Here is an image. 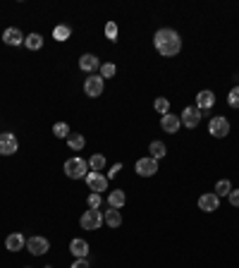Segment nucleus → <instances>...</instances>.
Returning <instances> with one entry per match:
<instances>
[{
	"label": "nucleus",
	"instance_id": "nucleus-1",
	"mask_svg": "<svg viewBox=\"0 0 239 268\" xmlns=\"http://www.w3.org/2000/svg\"><path fill=\"white\" fill-rule=\"evenodd\" d=\"M153 46L163 58H172L182 50V36L175 29H158L153 36Z\"/></svg>",
	"mask_w": 239,
	"mask_h": 268
},
{
	"label": "nucleus",
	"instance_id": "nucleus-2",
	"mask_svg": "<svg viewBox=\"0 0 239 268\" xmlns=\"http://www.w3.org/2000/svg\"><path fill=\"white\" fill-rule=\"evenodd\" d=\"M65 175L70 177V180H82V177L89 175V163L79 156L67 158L65 160Z\"/></svg>",
	"mask_w": 239,
	"mask_h": 268
},
{
	"label": "nucleus",
	"instance_id": "nucleus-3",
	"mask_svg": "<svg viewBox=\"0 0 239 268\" xmlns=\"http://www.w3.org/2000/svg\"><path fill=\"white\" fill-rule=\"evenodd\" d=\"M79 225H82L84 230H101L103 225V213L101 208H89V211L82 213V218H79Z\"/></svg>",
	"mask_w": 239,
	"mask_h": 268
},
{
	"label": "nucleus",
	"instance_id": "nucleus-4",
	"mask_svg": "<svg viewBox=\"0 0 239 268\" xmlns=\"http://www.w3.org/2000/svg\"><path fill=\"white\" fill-rule=\"evenodd\" d=\"M103 91H105V79L101 74H91L84 79V93L89 98H98V96H103Z\"/></svg>",
	"mask_w": 239,
	"mask_h": 268
},
{
	"label": "nucleus",
	"instance_id": "nucleus-5",
	"mask_svg": "<svg viewBox=\"0 0 239 268\" xmlns=\"http://www.w3.org/2000/svg\"><path fill=\"white\" fill-rule=\"evenodd\" d=\"M208 132H211L215 139H222L230 134V120L222 118V115H215L211 122H208Z\"/></svg>",
	"mask_w": 239,
	"mask_h": 268
},
{
	"label": "nucleus",
	"instance_id": "nucleus-6",
	"mask_svg": "<svg viewBox=\"0 0 239 268\" xmlns=\"http://www.w3.org/2000/svg\"><path fill=\"white\" fill-rule=\"evenodd\" d=\"M27 249H29V254H34V256H43V254H48V249H50V242H48L46 237H41V235H34V237L27 240Z\"/></svg>",
	"mask_w": 239,
	"mask_h": 268
},
{
	"label": "nucleus",
	"instance_id": "nucleus-7",
	"mask_svg": "<svg viewBox=\"0 0 239 268\" xmlns=\"http://www.w3.org/2000/svg\"><path fill=\"white\" fill-rule=\"evenodd\" d=\"M182 125L187 127V130H196L199 127V122H201V111L196 108V105H187L182 111Z\"/></svg>",
	"mask_w": 239,
	"mask_h": 268
},
{
	"label": "nucleus",
	"instance_id": "nucleus-8",
	"mask_svg": "<svg viewBox=\"0 0 239 268\" xmlns=\"http://www.w3.org/2000/svg\"><path fill=\"white\" fill-rule=\"evenodd\" d=\"M17 148H19V141L12 132H3L0 134V156H12V153H17Z\"/></svg>",
	"mask_w": 239,
	"mask_h": 268
},
{
	"label": "nucleus",
	"instance_id": "nucleus-9",
	"mask_svg": "<svg viewBox=\"0 0 239 268\" xmlns=\"http://www.w3.org/2000/svg\"><path fill=\"white\" fill-rule=\"evenodd\" d=\"M137 173L141 177H153L158 173V160L156 158H151V156H146V158H139L137 160Z\"/></svg>",
	"mask_w": 239,
	"mask_h": 268
},
{
	"label": "nucleus",
	"instance_id": "nucleus-10",
	"mask_svg": "<svg viewBox=\"0 0 239 268\" xmlns=\"http://www.w3.org/2000/svg\"><path fill=\"white\" fill-rule=\"evenodd\" d=\"M86 185H89V189H91L93 194H101V192L108 189V177L103 175V173H89L86 175Z\"/></svg>",
	"mask_w": 239,
	"mask_h": 268
},
{
	"label": "nucleus",
	"instance_id": "nucleus-11",
	"mask_svg": "<svg viewBox=\"0 0 239 268\" xmlns=\"http://www.w3.org/2000/svg\"><path fill=\"white\" fill-rule=\"evenodd\" d=\"M199 208L203 213H213L220 208V199L215 196V192H208V194H201L199 196Z\"/></svg>",
	"mask_w": 239,
	"mask_h": 268
},
{
	"label": "nucleus",
	"instance_id": "nucleus-12",
	"mask_svg": "<svg viewBox=\"0 0 239 268\" xmlns=\"http://www.w3.org/2000/svg\"><path fill=\"white\" fill-rule=\"evenodd\" d=\"M98 67H101V60L93 56V53H84V56L79 58V70H82V72L93 74Z\"/></svg>",
	"mask_w": 239,
	"mask_h": 268
},
{
	"label": "nucleus",
	"instance_id": "nucleus-13",
	"mask_svg": "<svg viewBox=\"0 0 239 268\" xmlns=\"http://www.w3.org/2000/svg\"><path fill=\"white\" fill-rule=\"evenodd\" d=\"M160 127H163L167 134H177V132H180V127H182V120H180L177 115H172V113H167V115H163V118H160Z\"/></svg>",
	"mask_w": 239,
	"mask_h": 268
},
{
	"label": "nucleus",
	"instance_id": "nucleus-14",
	"mask_svg": "<svg viewBox=\"0 0 239 268\" xmlns=\"http://www.w3.org/2000/svg\"><path fill=\"white\" fill-rule=\"evenodd\" d=\"M213 105H215V93L208 91V89L199 91V96H196V108H199V111H211Z\"/></svg>",
	"mask_w": 239,
	"mask_h": 268
},
{
	"label": "nucleus",
	"instance_id": "nucleus-15",
	"mask_svg": "<svg viewBox=\"0 0 239 268\" xmlns=\"http://www.w3.org/2000/svg\"><path fill=\"white\" fill-rule=\"evenodd\" d=\"M27 247V240H24V235H19V232H12L5 237V249L8 251H22Z\"/></svg>",
	"mask_w": 239,
	"mask_h": 268
},
{
	"label": "nucleus",
	"instance_id": "nucleus-16",
	"mask_svg": "<svg viewBox=\"0 0 239 268\" xmlns=\"http://www.w3.org/2000/svg\"><path fill=\"white\" fill-rule=\"evenodd\" d=\"M24 38H27V36H24L19 29H15V27H10V29L3 31V41H5L8 46H22V43H24Z\"/></svg>",
	"mask_w": 239,
	"mask_h": 268
},
{
	"label": "nucleus",
	"instance_id": "nucleus-17",
	"mask_svg": "<svg viewBox=\"0 0 239 268\" xmlns=\"http://www.w3.org/2000/svg\"><path fill=\"white\" fill-rule=\"evenodd\" d=\"M70 251H72L77 259H86V256H89V242L77 237V240L70 242Z\"/></svg>",
	"mask_w": 239,
	"mask_h": 268
},
{
	"label": "nucleus",
	"instance_id": "nucleus-18",
	"mask_svg": "<svg viewBox=\"0 0 239 268\" xmlns=\"http://www.w3.org/2000/svg\"><path fill=\"white\" fill-rule=\"evenodd\" d=\"M103 223L108 225V228H119L122 225V213H119V208H108V211L103 213Z\"/></svg>",
	"mask_w": 239,
	"mask_h": 268
},
{
	"label": "nucleus",
	"instance_id": "nucleus-19",
	"mask_svg": "<svg viewBox=\"0 0 239 268\" xmlns=\"http://www.w3.org/2000/svg\"><path fill=\"white\" fill-rule=\"evenodd\" d=\"M108 203H110L112 208H122V206L127 203V194H125L122 189H115V192L108 194Z\"/></svg>",
	"mask_w": 239,
	"mask_h": 268
},
{
	"label": "nucleus",
	"instance_id": "nucleus-20",
	"mask_svg": "<svg viewBox=\"0 0 239 268\" xmlns=\"http://www.w3.org/2000/svg\"><path fill=\"white\" fill-rule=\"evenodd\" d=\"M148 153H151V158H156V160H160V158L167 153V148L163 141H151V146H148Z\"/></svg>",
	"mask_w": 239,
	"mask_h": 268
},
{
	"label": "nucleus",
	"instance_id": "nucleus-21",
	"mask_svg": "<svg viewBox=\"0 0 239 268\" xmlns=\"http://www.w3.org/2000/svg\"><path fill=\"white\" fill-rule=\"evenodd\" d=\"M89 168H91V173H103V168H105V156L103 153H93L89 158Z\"/></svg>",
	"mask_w": 239,
	"mask_h": 268
},
{
	"label": "nucleus",
	"instance_id": "nucleus-22",
	"mask_svg": "<svg viewBox=\"0 0 239 268\" xmlns=\"http://www.w3.org/2000/svg\"><path fill=\"white\" fill-rule=\"evenodd\" d=\"M24 46H27L29 50H38V48H43V36H41V34H29V36L24 38Z\"/></svg>",
	"mask_w": 239,
	"mask_h": 268
},
{
	"label": "nucleus",
	"instance_id": "nucleus-23",
	"mask_svg": "<svg viewBox=\"0 0 239 268\" xmlns=\"http://www.w3.org/2000/svg\"><path fill=\"white\" fill-rule=\"evenodd\" d=\"M67 146L72 148V151H82L86 146V139H84V134H70L67 137Z\"/></svg>",
	"mask_w": 239,
	"mask_h": 268
},
{
	"label": "nucleus",
	"instance_id": "nucleus-24",
	"mask_svg": "<svg viewBox=\"0 0 239 268\" xmlns=\"http://www.w3.org/2000/svg\"><path fill=\"white\" fill-rule=\"evenodd\" d=\"M70 36H72V29L67 27V24H60V27L53 29V38H55V41H60V43H65Z\"/></svg>",
	"mask_w": 239,
	"mask_h": 268
},
{
	"label": "nucleus",
	"instance_id": "nucleus-25",
	"mask_svg": "<svg viewBox=\"0 0 239 268\" xmlns=\"http://www.w3.org/2000/svg\"><path fill=\"white\" fill-rule=\"evenodd\" d=\"M53 134H55L57 139H67L72 132H70V125H67V122H55V125H53Z\"/></svg>",
	"mask_w": 239,
	"mask_h": 268
},
{
	"label": "nucleus",
	"instance_id": "nucleus-26",
	"mask_svg": "<svg viewBox=\"0 0 239 268\" xmlns=\"http://www.w3.org/2000/svg\"><path fill=\"white\" fill-rule=\"evenodd\" d=\"M153 108H156V113H160V115H167V113H170V101H167L165 96H158L156 103H153Z\"/></svg>",
	"mask_w": 239,
	"mask_h": 268
},
{
	"label": "nucleus",
	"instance_id": "nucleus-27",
	"mask_svg": "<svg viewBox=\"0 0 239 268\" xmlns=\"http://www.w3.org/2000/svg\"><path fill=\"white\" fill-rule=\"evenodd\" d=\"M230 192H232V185L227 180H220V182L215 185V196H218V199H220V196H230Z\"/></svg>",
	"mask_w": 239,
	"mask_h": 268
},
{
	"label": "nucleus",
	"instance_id": "nucleus-28",
	"mask_svg": "<svg viewBox=\"0 0 239 268\" xmlns=\"http://www.w3.org/2000/svg\"><path fill=\"white\" fill-rule=\"evenodd\" d=\"M105 36H108V41H112V43L117 41V24H115V22H108V24H105Z\"/></svg>",
	"mask_w": 239,
	"mask_h": 268
},
{
	"label": "nucleus",
	"instance_id": "nucleus-29",
	"mask_svg": "<svg viewBox=\"0 0 239 268\" xmlns=\"http://www.w3.org/2000/svg\"><path fill=\"white\" fill-rule=\"evenodd\" d=\"M227 103H230V108H239V86H234V89L227 93Z\"/></svg>",
	"mask_w": 239,
	"mask_h": 268
},
{
	"label": "nucleus",
	"instance_id": "nucleus-30",
	"mask_svg": "<svg viewBox=\"0 0 239 268\" xmlns=\"http://www.w3.org/2000/svg\"><path fill=\"white\" fill-rule=\"evenodd\" d=\"M101 77H103V79H110V77H115V65H112V63L101 65Z\"/></svg>",
	"mask_w": 239,
	"mask_h": 268
},
{
	"label": "nucleus",
	"instance_id": "nucleus-31",
	"mask_svg": "<svg viewBox=\"0 0 239 268\" xmlns=\"http://www.w3.org/2000/svg\"><path fill=\"white\" fill-rule=\"evenodd\" d=\"M86 203H89V208H101V194H89V199H86Z\"/></svg>",
	"mask_w": 239,
	"mask_h": 268
},
{
	"label": "nucleus",
	"instance_id": "nucleus-32",
	"mask_svg": "<svg viewBox=\"0 0 239 268\" xmlns=\"http://www.w3.org/2000/svg\"><path fill=\"white\" fill-rule=\"evenodd\" d=\"M227 199H230V203H232V206H237V208H239V189H232Z\"/></svg>",
	"mask_w": 239,
	"mask_h": 268
},
{
	"label": "nucleus",
	"instance_id": "nucleus-33",
	"mask_svg": "<svg viewBox=\"0 0 239 268\" xmlns=\"http://www.w3.org/2000/svg\"><path fill=\"white\" fill-rule=\"evenodd\" d=\"M72 268H91V263H89V259H77L72 263Z\"/></svg>",
	"mask_w": 239,
	"mask_h": 268
},
{
	"label": "nucleus",
	"instance_id": "nucleus-34",
	"mask_svg": "<svg viewBox=\"0 0 239 268\" xmlns=\"http://www.w3.org/2000/svg\"><path fill=\"white\" fill-rule=\"evenodd\" d=\"M119 170H122V163H115V166L110 168V173H108V177H115V175H119Z\"/></svg>",
	"mask_w": 239,
	"mask_h": 268
}]
</instances>
